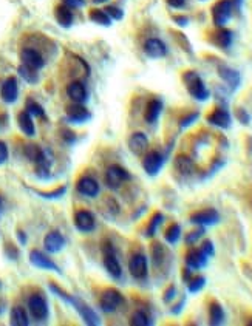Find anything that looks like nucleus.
Returning a JSON list of instances; mask_svg holds the SVG:
<instances>
[{"instance_id":"nucleus-1","label":"nucleus","mask_w":252,"mask_h":326,"mask_svg":"<svg viewBox=\"0 0 252 326\" xmlns=\"http://www.w3.org/2000/svg\"><path fill=\"white\" fill-rule=\"evenodd\" d=\"M184 84L187 87V91L197 100H207L211 96V91L207 90L201 77L195 71H187L184 73Z\"/></svg>"},{"instance_id":"nucleus-2","label":"nucleus","mask_w":252,"mask_h":326,"mask_svg":"<svg viewBox=\"0 0 252 326\" xmlns=\"http://www.w3.org/2000/svg\"><path fill=\"white\" fill-rule=\"evenodd\" d=\"M232 2L230 0H220L218 4H215L214 10H212V17H214V24L215 27H220L223 28L229 20L230 17H232Z\"/></svg>"},{"instance_id":"nucleus-3","label":"nucleus","mask_w":252,"mask_h":326,"mask_svg":"<svg viewBox=\"0 0 252 326\" xmlns=\"http://www.w3.org/2000/svg\"><path fill=\"white\" fill-rule=\"evenodd\" d=\"M164 166V156L159 153V152H149L144 155V159H142V169L147 175L150 176H156L161 169Z\"/></svg>"},{"instance_id":"nucleus-4","label":"nucleus","mask_w":252,"mask_h":326,"mask_svg":"<svg viewBox=\"0 0 252 326\" xmlns=\"http://www.w3.org/2000/svg\"><path fill=\"white\" fill-rule=\"evenodd\" d=\"M129 272L136 280H144L149 272V263L144 254H135L129 261Z\"/></svg>"},{"instance_id":"nucleus-5","label":"nucleus","mask_w":252,"mask_h":326,"mask_svg":"<svg viewBox=\"0 0 252 326\" xmlns=\"http://www.w3.org/2000/svg\"><path fill=\"white\" fill-rule=\"evenodd\" d=\"M28 309L37 321H44L48 317V304L44 300V297H40V295H31L30 297Z\"/></svg>"},{"instance_id":"nucleus-6","label":"nucleus","mask_w":252,"mask_h":326,"mask_svg":"<svg viewBox=\"0 0 252 326\" xmlns=\"http://www.w3.org/2000/svg\"><path fill=\"white\" fill-rule=\"evenodd\" d=\"M130 179V175H129V172L125 170V169H122V167H119V166H112L109 170H107V173H106V182H107V186L110 187V189H119L121 186H122V182H125V181H129Z\"/></svg>"},{"instance_id":"nucleus-7","label":"nucleus","mask_w":252,"mask_h":326,"mask_svg":"<svg viewBox=\"0 0 252 326\" xmlns=\"http://www.w3.org/2000/svg\"><path fill=\"white\" fill-rule=\"evenodd\" d=\"M121 303H122V295L116 289H107L106 292L102 294V297L99 300V304H101L102 311L107 312V314L115 312L119 308Z\"/></svg>"},{"instance_id":"nucleus-8","label":"nucleus","mask_w":252,"mask_h":326,"mask_svg":"<svg viewBox=\"0 0 252 326\" xmlns=\"http://www.w3.org/2000/svg\"><path fill=\"white\" fill-rule=\"evenodd\" d=\"M191 221L194 224H198V226H214L220 221V213L215 209H204L200 212H195L191 215Z\"/></svg>"},{"instance_id":"nucleus-9","label":"nucleus","mask_w":252,"mask_h":326,"mask_svg":"<svg viewBox=\"0 0 252 326\" xmlns=\"http://www.w3.org/2000/svg\"><path fill=\"white\" fill-rule=\"evenodd\" d=\"M30 261H31L33 266H36V268H39V269L53 271V272H59V274H60V269H59L57 264H56L51 258H48L45 254H42L40 251H31V254H30Z\"/></svg>"},{"instance_id":"nucleus-10","label":"nucleus","mask_w":252,"mask_h":326,"mask_svg":"<svg viewBox=\"0 0 252 326\" xmlns=\"http://www.w3.org/2000/svg\"><path fill=\"white\" fill-rule=\"evenodd\" d=\"M76 189L80 195L83 196H87V198H95L99 195V184H98V181L90 178V176H82L79 181H77V184H76Z\"/></svg>"},{"instance_id":"nucleus-11","label":"nucleus","mask_w":252,"mask_h":326,"mask_svg":"<svg viewBox=\"0 0 252 326\" xmlns=\"http://www.w3.org/2000/svg\"><path fill=\"white\" fill-rule=\"evenodd\" d=\"M71 306L77 311V314L82 317V320L86 321L87 324H90V326L99 324V317H98V314L89 306V304H86L83 301H79L77 298H74L73 303H71Z\"/></svg>"},{"instance_id":"nucleus-12","label":"nucleus","mask_w":252,"mask_h":326,"mask_svg":"<svg viewBox=\"0 0 252 326\" xmlns=\"http://www.w3.org/2000/svg\"><path fill=\"white\" fill-rule=\"evenodd\" d=\"M20 59H22V62L24 65L33 68V70H40L42 67H44V57H42V54L34 50V48H25L22 50V53H20Z\"/></svg>"},{"instance_id":"nucleus-13","label":"nucleus","mask_w":252,"mask_h":326,"mask_svg":"<svg viewBox=\"0 0 252 326\" xmlns=\"http://www.w3.org/2000/svg\"><path fill=\"white\" fill-rule=\"evenodd\" d=\"M144 51L152 59H159V57H164L167 54V47L161 39L152 37L144 44Z\"/></svg>"},{"instance_id":"nucleus-14","label":"nucleus","mask_w":252,"mask_h":326,"mask_svg":"<svg viewBox=\"0 0 252 326\" xmlns=\"http://www.w3.org/2000/svg\"><path fill=\"white\" fill-rule=\"evenodd\" d=\"M207 260L209 257L201 249H192L186 255V264H187V268H191L192 271L203 269L207 264Z\"/></svg>"},{"instance_id":"nucleus-15","label":"nucleus","mask_w":252,"mask_h":326,"mask_svg":"<svg viewBox=\"0 0 252 326\" xmlns=\"http://www.w3.org/2000/svg\"><path fill=\"white\" fill-rule=\"evenodd\" d=\"M207 122H209V124L215 126V127H218V129H229L230 124H232V118H230L227 110L217 108L207 116Z\"/></svg>"},{"instance_id":"nucleus-16","label":"nucleus","mask_w":252,"mask_h":326,"mask_svg":"<svg viewBox=\"0 0 252 326\" xmlns=\"http://www.w3.org/2000/svg\"><path fill=\"white\" fill-rule=\"evenodd\" d=\"M44 246L50 254H57L65 248V238L57 231L50 232L44 240Z\"/></svg>"},{"instance_id":"nucleus-17","label":"nucleus","mask_w":252,"mask_h":326,"mask_svg":"<svg viewBox=\"0 0 252 326\" xmlns=\"http://www.w3.org/2000/svg\"><path fill=\"white\" fill-rule=\"evenodd\" d=\"M67 118L70 122H74V124H83V122H87L92 118V115L82 104L74 102L67 108Z\"/></svg>"},{"instance_id":"nucleus-18","label":"nucleus","mask_w":252,"mask_h":326,"mask_svg":"<svg viewBox=\"0 0 252 326\" xmlns=\"http://www.w3.org/2000/svg\"><path fill=\"white\" fill-rule=\"evenodd\" d=\"M74 226L79 232H92L95 229V216L87 210H79L74 215Z\"/></svg>"},{"instance_id":"nucleus-19","label":"nucleus","mask_w":252,"mask_h":326,"mask_svg":"<svg viewBox=\"0 0 252 326\" xmlns=\"http://www.w3.org/2000/svg\"><path fill=\"white\" fill-rule=\"evenodd\" d=\"M104 268H106V271L113 277V278H121L122 275V268H121V264L115 255V251L112 248H109V251L106 252V255H104Z\"/></svg>"},{"instance_id":"nucleus-20","label":"nucleus","mask_w":252,"mask_h":326,"mask_svg":"<svg viewBox=\"0 0 252 326\" xmlns=\"http://www.w3.org/2000/svg\"><path fill=\"white\" fill-rule=\"evenodd\" d=\"M147 147H149V139H147V136L141 132L138 133H133L129 139V149L133 155H144Z\"/></svg>"},{"instance_id":"nucleus-21","label":"nucleus","mask_w":252,"mask_h":326,"mask_svg":"<svg viewBox=\"0 0 252 326\" xmlns=\"http://www.w3.org/2000/svg\"><path fill=\"white\" fill-rule=\"evenodd\" d=\"M0 94H2V99L8 104H13L16 102L17 99V94H19V87H17V80L16 77H8L4 85H2V90H0Z\"/></svg>"},{"instance_id":"nucleus-22","label":"nucleus","mask_w":252,"mask_h":326,"mask_svg":"<svg viewBox=\"0 0 252 326\" xmlns=\"http://www.w3.org/2000/svg\"><path fill=\"white\" fill-rule=\"evenodd\" d=\"M67 94L68 97L73 100L76 104H83L89 97V93H87V88L82 82H71L68 87H67Z\"/></svg>"},{"instance_id":"nucleus-23","label":"nucleus","mask_w":252,"mask_h":326,"mask_svg":"<svg viewBox=\"0 0 252 326\" xmlns=\"http://www.w3.org/2000/svg\"><path fill=\"white\" fill-rule=\"evenodd\" d=\"M161 113H162V102L159 99H152L145 107L144 118H145L147 122H149V124H155V122L159 119Z\"/></svg>"},{"instance_id":"nucleus-24","label":"nucleus","mask_w":252,"mask_h":326,"mask_svg":"<svg viewBox=\"0 0 252 326\" xmlns=\"http://www.w3.org/2000/svg\"><path fill=\"white\" fill-rule=\"evenodd\" d=\"M218 74H220V77L224 80V82L232 88V90H235L238 85H240V74H238V71H235V70H232V68H229V67H220L218 68Z\"/></svg>"},{"instance_id":"nucleus-25","label":"nucleus","mask_w":252,"mask_h":326,"mask_svg":"<svg viewBox=\"0 0 252 326\" xmlns=\"http://www.w3.org/2000/svg\"><path fill=\"white\" fill-rule=\"evenodd\" d=\"M17 124L20 127V130H22L27 136H34L36 135V127H34V122H33V118L28 112H22V113H19L17 116Z\"/></svg>"},{"instance_id":"nucleus-26","label":"nucleus","mask_w":252,"mask_h":326,"mask_svg":"<svg viewBox=\"0 0 252 326\" xmlns=\"http://www.w3.org/2000/svg\"><path fill=\"white\" fill-rule=\"evenodd\" d=\"M54 16H56V20H57V24H59L60 27H64V28L71 27V24H73V13H71V8H68V7H65V5H60V7L56 8Z\"/></svg>"},{"instance_id":"nucleus-27","label":"nucleus","mask_w":252,"mask_h":326,"mask_svg":"<svg viewBox=\"0 0 252 326\" xmlns=\"http://www.w3.org/2000/svg\"><path fill=\"white\" fill-rule=\"evenodd\" d=\"M224 318H226V315H224L221 304L214 301L211 306H209V321H211V324H214V326H220L224 323Z\"/></svg>"},{"instance_id":"nucleus-28","label":"nucleus","mask_w":252,"mask_h":326,"mask_svg":"<svg viewBox=\"0 0 252 326\" xmlns=\"http://www.w3.org/2000/svg\"><path fill=\"white\" fill-rule=\"evenodd\" d=\"M175 169H177V172H180L181 175L187 176V175H191V173L194 172V162H192V159L189 158V156L180 155V156H177V159H175Z\"/></svg>"},{"instance_id":"nucleus-29","label":"nucleus","mask_w":252,"mask_h":326,"mask_svg":"<svg viewBox=\"0 0 252 326\" xmlns=\"http://www.w3.org/2000/svg\"><path fill=\"white\" fill-rule=\"evenodd\" d=\"M11 324L14 326H28L30 324L28 315L24 308L16 306L11 309Z\"/></svg>"},{"instance_id":"nucleus-30","label":"nucleus","mask_w":252,"mask_h":326,"mask_svg":"<svg viewBox=\"0 0 252 326\" xmlns=\"http://www.w3.org/2000/svg\"><path fill=\"white\" fill-rule=\"evenodd\" d=\"M215 40L217 44L221 47V48H229L232 45V40H234V34L232 31H229L226 28H221L217 34H215Z\"/></svg>"},{"instance_id":"nucleus-31","label":"nucleus","mask_w":252,"mask_h":326,"mask_svg":"<svg viewBox=\"0 0 252 326\" xmlns=\"http://www.w3.org/2000/svg\"><path fill=\"white\" fill-rule=\"evenodd\" d=\"M90 20H92V22H95V24L102 25V27H110V24H112L110 16L106 11H102V10H93V11H90Z\"/></svg>"},{"instance_id":"nucleus-32","label":"nucleus","mask_w":252,"mask_h":326,"mask_svg":"<svg viewBox=\"0 0 252 326\" xmlns=\"http://www.w3.org/2000/svg\"><path fill=\"white\" fill-rule=\"evenodd\" d=\"M164 238H165V241L169 243V244H177L180 241V238H181V228H180V224H172V226L165 231Z\"/></svg>"},{"instance_id":"nucleus-33","label":"nucleus","mask_w":252,"mask_h":326,"mask_svg":"<svg viewBox=\"0 0 252 326\" xmlns=\"http://www.w3.org/2000/svg\"><path fill=\"white\" fill-rule=\"evenodd\" d=\"M162 221H164L162 213L156 212V213L152 216V220H150V223H149V226H147V232H145V235H147V237H153V235L158 232V229H159V226L162 224Z\"/></svg>"},{"instance_id":"nucleus-34","label":"nucleus","mask_w":252,"mask_h":326,"mask_svg":"<svg viewBox=\"0 0 252 326\" xmlns=\"http://www.w3.org/2000/svg\"><path fill=\"white\" fill-rule=\"evenodd\" d=\"M204 286H206V278H204L203 275L192 277L191 280L187 281V289H189V292H191V294L200 292Z\"/></svg>"},{"instance_id":"nucleus-35","label":"nucleus","mask_w":252,"mask_h":326,"mask_svg":"<svg viewBox=\"0 0 252 326\" xmlns=\"http://www.w3.org/2000/svg\"><path fill=\"white\" fill-rule=\"evenodd\" d=\"M19 74L22 76L28 84H36L37 80H39V76H37V70H33V68H30V67H27V65H20L19 67Z\"/></svg>"},{"instance_id":"nucleus-36","label":"nucleus","mask_w":252,"mask_h":326,"mask_svg":"<svg viewBox=\"0 0 252 326\" xmlns=\"http://www.w3.org/2000/svg\"><path fill=\"white\" fill-rule=\"evenodd\" d=\"M130 323H132L133 326H149V324H152L150 317L147 315L144 311H136V312L133 314Z\"/></svg>"},{"instance_id":"nucleus-37","label":"nucleus","mask_w":252,"mask_h":326,"mask_svg":"<svg viewBox=\"0 0 252 326\" xmlns=\"http://www.w3.org/2000/svg\"><path fill=\"white\" fill-rule=\"evenodd\" d=\"M152 257H153L155 266H159V264L164 261V249H162L161 244H153V248H152Z\"/></svg>"},{"instance_id":"nucleus-38","label":"nucleus","mask_w":252,"mask_h":326,"mask_svg":"<svg viewBox=\"0 0 252 326\" xmlns=\"http://www.w3.org/2000/svg\"><path fill=\"white\" fill-rule=\"evenodd\" d=\"M27 112L33 116H37V118H44L45 116V112L44 108H42L37 102H34V100H30V102L27 104Z\"/></svg>"},{"instance_id":"nucleus-39","label":"nucleus","mask_w":252,"mask_h":326,"mask_svg":"<svg viewBox=\"0 0 252 326\" xmlns=\"http://www.w3.org/2000/svg\"><path fill=\"white\" fill-rule=\"evenodd\" d=\"M203 235H204V228L200 226V229L192 231L191 234H187V235H186V243H187V244H195V243H197Z\"/></svg>"},{"instance_id":"nucleus-40","label":"nucleus","mask_w":252,"mask_h":326,"mask_svg":"<svg viewBox=\"0 0 252 326\" xmlns=\"http://www.w3.org/2000/svg\"><path fill=\"white\" fill-rule=\"evenodd\" d=\"M40 152H42V149H39V147L34 146V144H30V146L25 147V155H27V158H28L30 161H33V162H36V159L39 158Z\"/></svg>"},{"instance_id":"nucleus-41","label":"nucleus","mask_w":252,"mask_h":326,"mask_svg":"<svg viewBox=\"0 0 252 326\" xmlns=\"http://www.w3.org/2000/svg\"><path fill=\"white\" fill-rule=\"evenodd\" d=\"M198 118H200V113H197V112H195V113H191V115H187V116H184V118L180 121V127H181V129L191 127Z\"/></svg>"},{"instance_id":"nucleus-42","label":"nucleus","mask_w":252,"mask_h":326,"mask_svg":"<svg viewBox=\"0 0 252 326\" xmlns=\"http://www.w3.org/2000/svg\"><path fill=\"white\" fill-rule=\"evenodd\" d=\"M209 258L211 257H214L215 255V248H214V243L211 241V240H206L203 244H201V248H200Z\"/></svg>"},{"instance_id":"nucleus-43","label":"nucleus","mask_w":252,"mask_h":326,"mask_svg":"<svg viewBox=\"0 0 252 326\" xmlns=\"http://www.w3.org/2000/svg\"><path fill=\"white\" fill-rule=\"evenodd\" d=\"M104 11H106V13L110 16V19H115V20L122 19V11H121L119 8H116V7H107Z\"/></svg>"},{"instance_id":"nucleus-44","label":"nucleus","mask_w":252,"mask_h":326,"mask_svg":"<svg viewBox=\"0 0 252 326\" xmlns=\"http://www.w3.org/2000/svg\"><path fill=\"white\" fill-rule=\"evenodd\" d=\"M175 297H177V288L175 286H169V288H167V291L164 292L162 300H164V303H171Z\"/></svg>"},{"instance_id":"nucleus-45","label":"nucleus","mask_w":252,"mask_h":326,"mask_svg":"<svg viewBox=\"0 0 252 326\" xmlns=\"http://www.w3.org/2000/svg\"><path fill=\"white\" fill-rule=\"evenodd\" d=\"M7 161H8V147L5 142L0 141V166L5 164Z\"/></svg>"},{"instance_id":"nucleus-46","label":"nucleus","mask_w":252,"mask_h":326,"mask_svg":"<svg viewBox=\"0 0 252 326\" xmlns=\"http://www.w3.org/2000/svg\"><path fill=\"white\" fill-rule=\"evenodd\" d=\"M65 187H60V189H57V190H54V192H50V193H39L40 196H44V198H59V196H62L65 193Z\"/></svg>"},{"instance_id":"nucleus-47","label":"nucleus","mask_w":252,"mask_h":326,"mask_svg":"<svg viewBox=\"0 0 252 326\" xmlns=\"http://www.w3.org/2000/svg\"><path fill=\"white\" fill-rule=\"evenodd\" d=\"M83 0H64V5L65 7H68V8H80V7H83Z\"/></svg>"},{"instance_id":"nucleus-48","label":"nucleus","mask_w":252,"mask_h":326,"mask_svg":"<svg viewBox=\"0 0 252 326\" xmlns=\"http://www.w3.org/2000/svg\"><path fill=\"white\" fill-rule=\"evenodd\" d=\"M237 118H238V121L241 122V124H244V126L249 124V116H247V113H246L244 110L240 108V110L237 112Z\"/></svg>"},{"instance_id":"nucleus-49","label":"nucleus","mask_w":252,"mask_h":326,"mask_svg":"<svg viewBox=\"0 0 252 326\" xmlns=\"http://www.w3.org/2000/svg\"><path fill=\"white\" fill-rule=\"evenodd\" d=\"M167 4H169L172 8H183L186 0H167Z\"/></svg>"},{"instance_id":"nucleus-50","label":"nucleus","mask_w":252,"mask_h":326,"mask_svg":"<svg viewBox=\"0 0 252 326\" xmlns=\"http://www.w3.org/2000/svg\"><path fill=\"white\" fill-rule=\"evenodd\" d=\"M184 303H186V298H183V300H181V301L177 304V306H174V308H172V314H180V312L183 311Z\"/></svg>"},{"instance_id":"nucleus-51","label":"nucleus","mask_w":252,"mask_h":326,"mask_svg":"<svg viewBox=\"0 0 252 326\" xmlns=\"http://www.w3.org/2000/svg\"><path fill=\"white\" fill-rule=\"evenodd\" d=\"M183 278H184V281L187 283L189 280L192 278V269L191 268H187V269H184V274H183Z\"/></svg>"},{"instance_id":"nucleus-52","label":"nucleus","mask_w":252,"mask_h":326,"mask_svg":"<svg viewBox=\"0 0 252 326\" xmlns=\"http://www.w3.org/2000/svg\"><path fill=\"white\" fill-rule=\"evenodd\" d=\"M175 22H177L178 25H181V27H184V25H187V22H189V19H187V17H175Z\"/></svg>"},{"instance_id":"nucleus-53","label":"nucleus","mask_w":252,"mask_h":326,"mask_svg":"<svg viewBox=\"0 0 252 326\" xmlns=\"http://www.w3.org/2000/svg\"><path fill=\"white\" fill-rule=\"evenodd\" d=\"M17 237H19V240H20V243H22V244H25V243H27L25 234H24L22 231H19V232H17Z\"/></svg>"},{"instance_id":"nucleus-54","label":"nucleus","mask_w":252,"mask_h":326,"mask_svg":"<svg viewBox=\"0 0 252 326\" xmlns=\"http://www.w3.org/2000/svg\"><path fill=\"white\" fill-rule=\"evenodd\" d=\"M95 4H104V2H107V0H93Z\"/></svg>"}]
</instances>
